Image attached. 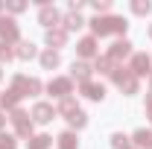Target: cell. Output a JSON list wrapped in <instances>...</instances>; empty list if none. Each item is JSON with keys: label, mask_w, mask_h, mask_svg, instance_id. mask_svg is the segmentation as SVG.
Segmentation results:
<instances>
[{"label": "cell", "mask_w": 152, "mask_h": 149, "mask_svg": "<svg viewBox=\"0 0 152 149\" xmlns=\"http://www.w3.org/2000/svg\"><path fill=\"white\" fill-rule=\"evenodd\" d=\"M91 29H94V38H102V35H123L126 32V18H117V15H96L94 20H88Z\"/></svg>", "instance_id": "1"}, {"label": "cell", "mask_w": 152, "mask_h": 149, "mask_svg": "<svg viewBox=\"0 0 152 149\" xmlns=\"http://www.w3.org/2000/svg\"><path fill=\"white\" fill-rule=\"evenodd\" d=\"M111 79H114V85L126 93V96L137 93V79H134V73L129 70V67H120V64H117V67H114V73H111Z\"/></svg>", "instance_id": "2"}, {"label": "cell", "mask_w": 152, "mask_h": 149, "mask_svg": "<svg viewBox=\"0 0 152 149\" xmlns=\"http://www.w3.org/2000/svg\"><path fill=\"white\" fill-rule=\"evenodd\" d=\"M12 88H15L20 96H35V93H41L44 85H41L38 79H29V76H20V73H18L15 79H12Z\"/></svg>", "instance_id": "3"}, {"label": "cell", "mask_w": 152, "mask_h": 149, "mask_svg": "<svg viewBox=\"0 0 152 149\" xmlns=\"http://www.w3.org/2000/svg\"><path fill=\"white\" fill-rule=\"evenodd\" d=\"M9 120H12V126H15V131H18V137H32V117H29L26 111L15 108V111L9 114Z\"/></svg>", "instance_id": "4"}, {"label": "cell", "mask_w": 152, "mask_h": 149, "mask_svg": "<svg viewBox=\"0 0 152 149\" xmlns=\"http://www.w3.org/2000/svg\"><path fill=\"white\" fill-rule=\"evenodd\" d=\"M18 38H20L18 20H15V18H6V15H0V41H3V44H15Z\"/></svg>", "instance_id": "5"}, {"label": "cell", "mask_w": 152, "mask_h": 149, "mask_svg": "<svg viewBox=\"0 0 152 149\" xmlns=\"http://www.w3.org/2000/svg\"><path fill=\"white\" fill-rule=\"evenodd\" d=\"M47 91L53 93V96H58V99H64V96H70V93H73V79H70V76H58V79H50Z\"/></svg>", "instance_id": "6"}, {"label": "cell", "mask_w": 152, "mask_h": 149, "mask_svg": "<svg viewBox=\"0 0 152 149\" xmlns=\"http://www.w3.org/2000/svg\"><path fill=\"white\" fill-rule=\"evenodd\" d=\"M129 70L134 73V79L149 76V73H152V58L146 56V53H134V56H132V64H129Z\"/></svg>", "instance_id": "7"}, {"label": "cell", "mask_w": 152, "mask_h": 149, "mask_svg": "<svg viewBox=\"0 0 152 149\" xmlns=\"http://www.w3.org/2000/svg\"><path fill=\"white\" fill-rule=\"evenodd\" d=\"M132 56V41H126V38H120V41H114L111 47H108V53H105V58H111L114 64L120 61V58Z\"/></svg>", "instance_id": "8"}, {"label": "cell", "mask_w": 152, "mask_h": 149, "mask_svg": "<svg viewBox=\"0 0 152 149\" xmlns=\"http://www.w3.org/2000/svg\"><path fill=\"white\" fill-rule=\"evenodd\" d=\"M91 73H94V64H88V61H82V58L70 64V79H76L79 85L91 82Z\"/></svg>", "instance_id": "9"}, {"label": "cell", "mask_w": 152, "mask_h": 149, "mask_svg": "<svg viewBox=\"0 0 152 149\" xmlns=\"http://www.w3.org/2000/svg\"><path fill=\"white\" fill-rule=\"evenodd\" d=\"M38 23H41V26H47V29H56L58 23H61L58 9H56V6H41V12H38Z\"/></svg>", "instance_id": "10"}, {"label": "cell", "mask_w": 152, "mask_h": 149, "mask_svg": "<svg viewBox=\"0 0 152 149\" xmlns=\"http://www.w3.org/2000/svg\"><path fill=\"white\" fill-rule=\"evenodd\" d=\"M56 117V108L50 102H35L32 105V123H50Z\"/></svg>", "instance_id": "11"}, {"label": "cell", "mask_w": 152, "mask_h": 149, "mask_svg": "<svg viewBox=\"0 0 152 149\" xmlns=\"http://www.w3.org/2000/svg\"><path fill=\"white\" fill-rule=\"evenodd\" d=\"M76 53L82 56V61H85V58H94V56H96V38H94V35L79 38V44H76Z\"/></svg>", "instance_id": "12"}, {"label": "cell", "mask_w": 152, "mask_h": 149, "mask_svg": "<svg viewBox=\"0 0 152 149\" xmlns=\"http://www.w3.org/2000/svg\"><path fill=\"white\" fill-rule=\"evenodd\" d=\"M79 91L85 93L88 99H94V102H102L105 99V88L99 82H85V85H79Z\"/></svg>", "instance_id": "13"}, {"label": "cell", "mask_w": 152, "mask_h": 149, "mask_svg": "<svg viewBox=\"0 0 152 149\" xmlns=\"http://www.w3.org/2000/svg\"><path fill=\"white\" fill-rule=\"evenodd\" d=\"M47 44H50V50H56V47H64L67 44V32L61 29V26H56V29H47Z\"/></svg>", "instance_id": "14"}, {"label": "cell", "mask_w": 152, "mask_h": 149, "mask_svg": "<svg viewBox=\"0 0 152 149\" xmlns=\"http://www.w3.org/2000/svg\"><path fill=\"white\" fill-rule=\"evenodd\" d=\"M85 23H88V20L82 18L79 12H67V15L61 18V29H64V32H70V29H79V26H85Z\"/></svg>", "instance_id": "15"}, {"label": "cell", "mask_w": 152, "mask_h": 149, "mask_svg": "<svg viewBox=\"0 0 152 149\" xmlns=\"http://www.w3.org/2000/svg\"><path fill=\"white\" fill-rule=\"evenodd\" d=\"M58 64H61L58 50H44V53H41V67H44V70H56Z\"/></svg>", "instance_id": "16"}, {"label": "cell", "mask_w": 152, "mask_h": 149, "mask_svg": "<svg viewBox=\"0 0 152 149\" xmlns=\"http://www.w3.org/2000/svg\"><path fill=\"white\" fill-rule=\"evenodd\" d=\"M20 99H23V96H20L15 88H9L6 93H0V105H3V108H9V111H15V108H18Z\"/></svg>", "instance_id": "17"}, {"label": "cell", "mask_w": 152, "mask_h": 149, "mask_svg": "<svg viewBox=\"0 0 152 149\" xmlns=\"http://www.w3.org/2000/svg\"><path fill=\"white\" fill-rule=\"evenodd\" d=\"M132 143H134V149H152V131L149 129H137L134 137H132Z\"/></svg>", "instance_id": "18"}, {"label": "cell", "mask_w": 152, "mask_h": 149, "mask_svg": "<svg viewBox=\"0 0 152 149\" xmlns=\"http://www.w3.org/2000/svg\"><path fill=\"white\" fill-rule=\"evenodd\" d=\"M15 56L23 58V61H29V58H35V56H38V47L32 44V41H20L18 50H15Z\"/></svg>", "instance_id": "19"}, {"label": "cell", "mask_w": 152, "mask_h": 149, "mask_svg": "<svg viewBox=\"0 0 152 149\" xmlns=\"http://www.w3.org/2000/svg\"><path fill=\"white\" fill-rule=\"evenodd\" d=\"M50 143H53L50 134H32V137L26 140V149H50Z\"/></svg>", "instance_id": "20"}, {"label": "cell", "mask_w": 152, "mask_h": 149, "mask_svg": "<svg viewBox=\"0 0 152 149\" xmlns=\"http://www.w3.org/2000/svg\"><path fill=\"white\" fill-rule=\"evenodd\" d=\"M67 123H70V129H85V126H88V114L82 111V108H76V111L67 117Z\"/></svg>", "instance_id": "21"}, {"label": "cell", "mask_w": 152, "mask_h": 149, "mask_svg": "<svg viewBox=\"0 0 152 149\" xmlns=\"http://www.w3.org/2000/svg\"><path fill=\"white\" fill-rule=\"evenodd\" d=\"M79 105H76V99L73 96H64V99H58V108H56V114H64V117H70V114L76 111Z\"/></svg>", "instance_id": "22"}, {"label": "cell", "mask_w": 152, "mask_h": 149, "mask_svg": "<svg viewBox=\"0 0 152 149\" xmlns=\"http://www.w3.org/2000/svg\"><path fill=\"white\" fill-rule=\"evenodd\" d=\"M58 149H79V140H76L73 131H61L58 134Z\"/></svg>", "instance_id": "23"}, {"label": "cell", "mask_w": 152, "mask_h": 149, "mask_svg": "<svg viewBox=\"0 0 152 149\" xmlns=\"http://www.w3.org/2000/svg\"><path fill=\"white\" fill-rule=\"evenodd\" d=\"M114 67H117V64H114L111 58H105V56H102V58L96 56V61H94V70H99L102 76H111V73H114Z\"/></svg>", "instance_id": "24"}, {"label": "cell", "mask_w": 152, "mask_h": 149, "mask_svg": "<svg viewBox=\"0 0 152 149\" xmlns=\"http://www.w3.org/2000/svg\"><path fill=\"white\" fill-rule=\"evenodd\" d=\"M132 12H134V15H149L152 3H149V0H132Z\"/></svg>", "instance_id": "25"}, {"label": "cell", "mask_w": 152, "mask_h": 149, "mask_svg": "<svg viewBox=\"0 0 152 149\" xmlns=\"http://www.w3.org/2000/svg\"><path fill=\"white\" fill-rule=\"evenodd\" d=\"M129 143H132V140H129L123 131H114V134H111V146L114 149H129Z\"/></svg>", "instance_id": "26"}, {"label": "cell", "mask_w": 152, "mask_h": 149, "mask_svg": "<svg viewBox=\"0 0 152 149\" xmlns=\"http://www.w3.org/2000/svg\"><path fill=\"white\" fill-rule=\"evenodd\" d=\"M12 58H15L12 44H3V41H0V61H12Z\"/></svg>", "instance_id": "27"}, {"label": "cell", "mask_w": 152, "mask_h": 149, "mask_svg": "<svg viewBox=\"0 0 152 149\" xmlns=\"http://www.w3.org/2000/svg\"><path fill=\"white\" fill-rule=\"evenodd\" d=\"M18 146V140L12 137V134H6V131H0V149H15Z\"/></svg>", "instance_id": "28"}, {"label": "cell", "mask_w": 152, "mask_h": 149, "mask_svg": "<svg viewBox=\"0 0 152 149\" xmlns=\"http://www.w3.org/2000/svg\"><path fill=\"white\" fill-rule=\"evenodd\" d=\"M6 9L18 15V12H23V9H26V3H23V0H9V3H6Z\"/></svg>", "instance_id": "29"}, {"label": "cell", "mask_w": 152, "mask_h": 149, "mask_svg": "<svg viewBox=\"0 0 152 149\" xmlns=\"http://www.w3.org/2000/svg\"><path fill=\"white\" fill-rule=\"evenodd\" d=\"M91 6L96 9V15H102V12H108V9H111V3H108V0H94Z\"/></svg>", "instance_id": "30"}, {"label": "cell", "mask_w": 152, "mask_h": 149, "mask_svg": "<svg viewBox=\"0 0 152 149\" xmlns=\"http://www.w3.org/2000/svg\"><path fill=\"white\" fill-rule=\"evenodd\" d=\"M146 117H149V120H152V93H149V96H146Z\"/></svg>", "instance_id": "31"}, {"label": "cell", "mask_w": 152, "mask_h": 149, "mask_svg": "<svg viewBox=\"0 0 152 149\" xmlns=\"http://www.w3.org/2000/svg\"><path fill=\"white\" fill-rule=\"evenodd\" d=\"M3 126H6V114L0 111V129H3Z\"/></svg>", "instance_id": "32"}, {"label": "cell", "mask_w": 152, "mask_h": 149, "mask_svg": "<svg viewBox=\"0 0 152 149\" xmlns=\"http://www.w3.org/2000/svg\"><path fill=\"white\" fill-rule=\"evenodd\" d=\"M3 9H6V3H0V12H3Z\"/></svg>", "instance_id": "33"}, {"label": "cell", "mask_w": 152, "mask_h": 149, "mask_svg": "<svg viewBox=\"0 0 152 149\" xmlns=\"http://www.w3.org/2000/svg\"><path fill=\"white\" fill-rule=\"evenodd\" d=\"M149 35H152V23H149Z\"/></svg>", "instance_id": "34"}, {"label": "cell", "mask_w": 152, "mask_h": 149, "mask_svg": "<svg viewBox=\"0 0 152 149\" xmlns=\"http://www.w3.org/2000/svg\"><path fill=\"white\" fill-rule=\"evenodd\" d=\"M149 82H152V73H149Z\"/></svg>", "instance_id": "35"}, {"label": "cell", "mask_w": 152, "mask_h": 149, "mask_svg": "<svg viewBox=\"0 0 152 149\" xmlns=\"http://www.w3.org/2000/svg\"><path fill=\"white\" fill-rule=\"evenodd\" d=\"M0 76H3V70H0Z\"/></svg>", "instance_id": "36"}, {"label": "cell", "mask_w": 152, "mask_h": 149, "mask_svg": "<svg viewBox=\"0 0 152 149\" xmlns=\"http://www.w3.org/2000/svg\"><path fill=\"white\" fill-rule=\"evenodd\" d=\"M129 149H134V146H129Z\"/></svg>", "instance_id": "37"}]
</instances>
